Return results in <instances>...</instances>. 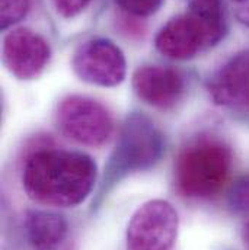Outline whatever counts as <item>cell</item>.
I'll return each mask as SVG.
<instances>
[{
    "mask_svg": "<svg viewBox=\"0 0 249 250\" xmlns=\"http://www.w3.org/2000/svg\"><path fill=\"white\" fill-rule=\"evenodd\" d=\"M96 165L82 153L41 148L23 166L22 184L28 196L53 207H74L92 192Z\"/></svg>",
    "mask_w": 249,
    "mask_h": 250,
    "instance_id": "cell-1",
    "label": "cell"
},
{
    "mask_svg": "<svg viewBox=\"0 0 249 250\" xmlns=\"http://www.w3.org/2000/svg\"><path fill=\"white\" fill-rule=\"evenodd\" d=\"M225 35L222 0H192L185 15L169 21L156 37V48L172 60H188Z\"/></svg>",
    "mask_w": 249,
    "mask_h": 250,
    "instance_id": "cell-2",
    "label": "cell"
},
{
    "mask_svg": "<svg viewBox=\"0 0 249 250\" xmlns=\"http://www.w3.org/2000/svg\"><path fill=\"white\" fill-rule=\"evenodd\" d=\"M232 166L229 148L216 140H198L178 157L175 179L178 189L189 198H210L227 181Z\"/></svg>",
    "mask_w": 249,
    "mask_h": 250,
    "instance_id": "cell-3",
    "label": "cell"
},
{
    "mask_svg": "<svg viewBox=\"0 0 249 250\" xmlns=\"http://www.w3.org/2000/svg\"><path fill=\"white\" fill-rule=\"evenodd\" d=\"M175 208L162 199L143 204L127 229V250H171L178 236Z\"/></svg>",
    "mask_w": 249,
    "mask_h": 250,
    "instance_id": "cell-4",
    "label": "cell"
},
{
    "mask_svg": "<svg viewBox=\"0 0 249 250\" xmlns=\"http://www.w3.org/2000/svg\"><path fill=\"white\" fill-rule=\"evenodd\" d=\"M57 125L68 138L91 147L105 144L114 131L111 114L99 102L68 96L59 105Z\"/></svg>",
    "mask_w": 249,
    "mask_h": 250,
    "instance_id": "cell-5",
    "label": "cell"
},
{
    "mask_svg": "<svg viewBox=\"0 0 249 250\" xmlns=\"http://www.w3.org/2000/svg\"><path fill=\"white\" fill-rule=\"evenodd\" d=\"M71 65L82 80L104 87L120 84L127 73L123 51L113 41L104 38L83 42L76 50Z\"/></svg>",
    "mask_w": 249,
    "mask_h": 250,
    "instance_id": "cell-6",
    "label": "cell"
},
{
    "mask_svg": "<svg viewBox=\"0 0 249 250\" xmlns=\"http://www.w3.org/2000/svg\"><path fill=\"white\" fill-rule=\"evenodd\" d=\"M47 41L26 28L10 31L3 41V62L6 68L22 80H31L44 70L50 60Z\"/></svg>",
    "mask_w": 249,
    "mask_h": 250,
    "instance_id": "cell-7",
    "label": "cell"
},
{
    "mask_svg": "<svg viewBox=\"0 0 249 250\" xmlns=\"http://www.w3.org/2000/svg\"><path fill=\"white\" fill-rule=\"evenodd\" d=\"M162 138L149 120L133 117L125 124L117 147V163L124 170H140L152 166L160 156Z\"/></svg>",
    "mask_w": 249,
    "mask_h": 250,
    "instance_id": "cell-8",
    "label": "cell"
},
{
    "mask_svg": "<svg viewBox=\"0 0 249 250\" xmlns=\"http://www.w3.org/2000/svg\"><path fill=\"white\" fill-rule=\"evenodd\" d=\"M133 87L146 104L156 108H171L184 92V79L180 71L171 67L143 65L133 74Z\"/></svg>",
    "mask_w": 249,
    "mask_h": 250,
    "instance_id": "cell-9",
    "label": "cell"
},
{
    "mask_svg": "<svg viewBox=\"0 0 249 250\" xmlns=\"http://www.w3.org/2000/svg\"><path fill=\"white\" fill-rule=\"evenodd\" d=\"M208 90L219 105L249 109V51L226 62L210 80Z\"/></svg>",
    "mask_w": 249,
    "mask_h": 250,
    "instance_id": "cell-10",
    "label": "cell"
},
{
    "mask_svg": "<svg viewBox=\"0 0 249 250\" xmlns=\"http://www.w3.org/2000/svg\"><path fill=\"white\" fill-rule=\"evenodd\" d=\"M67 234L64 217L53 211L32 209L25 217V236L32 250H56Z\"/></svg>",
    "mask_w": 249,
    "mask_h": 250,
    "instance_id": "cell-11",
    "label": "cell"
},
{
    "mask_svg": "<svg viewBox=\"0 0 249 250\" xmlns=\"http://www.w3.org/2000/svg\"><path fill=\"white\" fill-rule=\"evenodd\" d=\"M29 0H0V26L7 29L18 23L28 12Z\"/></svg>",
    "mask_w": 249,
    "mask_h": 250,
    "instance_id": "cell-12",
    "label": "cell"
},
{
    "mask_svg": "<svg viewBox=\"0 0 249 250\" xmlns=\"http://www.w3.org/2000/svg\"><path fill=\"white\" fill-rule=\"evenodd\" d=\"M117 4L128 15L144 18L156 13L162 6L163 0H115Z\"/></svg>",
    "mask_w": 249,
    "mask_h": 250,
    "instance_id": "cell-13",
    "label": "cell"
},
{
    "mask_svg": "<svg viewBox=\"0 0 249 250\" xmlns=\"http://www.w3.org/2000/svg\"><path fill=\"white\" fill-rule=\"evenodd\" d=\"M53 1L57 12L63 18H74L80 15L91 3V0H53Z\"/></svg>",
    "mask_w": 249,
    "mask_h": 250,
    "instance_id": "cell-14",
    "label": "cell"
},
{
    "mask_svg": "<svg viewBox=\"0 0 249 250\" xmlns=\"http://www.w3.org/2000/svg\"><path fill=\"white\" fill-rule=\"evenodd\" d=\"M236 16H238L241 23L249 26V0H245V1L241 3V7L238 9Z\"/></svg>",
    "mask_w": 249,
    "mask_h": 250,
    "instance_id": "cell-15",
    "label": "cell"
},
{
    "mask_svg": "<svg viewBox=\"0 0 249 250\" xmlns=\"http://www.w3.org/2000/svg\"><path fill=\"white\" fill-rule=\"evenodd\" d=\"M247 243H248V248H249V223H248V226H247Z\"/></svg>",
    "mask_w": 249,
    "mask_h": 250,
    "instance_id": "cell-16",
    "label": "cell"
},
{
    "mask_svg": "<svg viewBox=\"0 0 249 250\" xmlns=\"http://www.w3.org/2000/svg\"><path fill=\"white\" fill-rule=\"evenodd\" d=\"M235 1H238V3H242V1H245V0H235Z\"/></svg>",
    "mask_w": 249,
    "mask_h": 250,
    "instance_id": "cell-17",
    "label": "cell"
}]
</instances>
